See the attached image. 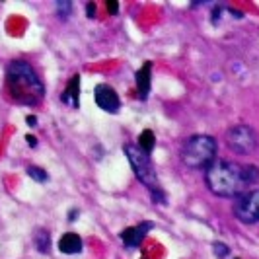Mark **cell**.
Returning <instances> with one entry per match:
<instances>
[{
    "instance_id": "cell-1",
    "label": "cell",
    "mask_w": 259,
    "mask_h": 259,
    "mask_svg": "<svg viewBox=\"0 0 259 259\" xmlns=\"http://www.w3.org/2000/svg\"><path fill=\"white\" fill-rule=\"evenodd\" d=\"M205 182L210 193L219 197H240L259 183V168L253 164H236L228 160H214L205 169Z\"/></svg>"
},
{
    "instance_id": "cell-2",
    "label": "cell",
    "mask_w": 259,
    "mask_h": 259,
    "mask_svg": "<svg viewBox=\"0 0 259 259\" xmlns=\"http://www.w3.org/2000/svg\"><path fill=\"white\" fill-rule=\"evenodd\" d=\"M6 88L16 104L37 105L45 96V86L26 61H12L6 68Z\"/></svg>"
},
{
    "instance_id": "cell-3",
    "label": "cell",
    "mask_w": 259,
    "mask_h": 259,
    "mask_svg": "<svg viewBox=\"0 0 259 259\" xmlns=\"http://www.w3.org/2000/svg\"><path fill=\"white\" fill-rule=\"evenodd\" d=\"M123 150H125V156H127V160H129L131 168L135 171L137 180L152 193V197H154V201L158 205H166V195L160 189L158 176H156V169H154L152 160H150V154H146L139 144H133V143L125 144Z\"/></svg>"
},
{
    "instance_id": "cell-4",
    "label": "cell",
    "mask_w": 259,
    "mask_h": 259,
    "mask_svg": "<svg viewBox=\"0 0 259 259\" xmlns=\"http://www.w3.org/2000/svg\"><path fill=\"white\" fill-rule=\"evenodd\" d=\"M217 141L208 135H193L182 146V162L189 169H207L217 160Z\"/></svg>"
},
{
    "instance_id": "cell-5",
    "label": "cell",
    "mask_w": 259,
    "mask_h": 259,
    "mask_svg": "<svg viewBox=\"0 0 259 259\" xmlns=\"http://www.w3.org/2000/svg\"><path fill=\"white\" fill-rule=\"evenodd\" d=\"M226 144L236 154H251L259 146V137L249 125H234L226 131Z\"/></svg>"
},
{
    "instance_id": "cell-6",
    "label": "cell",
    "mask_w": 259,
    "mask_h": 259,
    "mask_svg": "<svg viewBox=\"0 0 259 259\" xmlns=\"http://www.w3.org/2000/svg\"><path fill=\"white\" fill-rule=\"evenodd\" d=\"M232 210L236 219L244 224L259 222V189H251V191H246L240 197H236Z\"/></svg>"
},
{
    "instance_id": "cell-7",
    "label": "cell",
    "mask_w": 259,
    "mask_h": 259,
    "mask_svg": "<svg viewBox=\"0 0 259 259\" xmlns=\"http://www.w3.org/2000/svg\"><path fill=\"white\" fill-rule=\"evenodd\" d=\"M94 100H96L98 107L107 111V113H117L121 109V100L109 84H98L94 90Z\"/></svg>"
},
{
    "instance_id": "cell-8",
    "label": "cell",
    "mask_w": 259,
    "mask_h": 259,
    "mask_svg": "<svg viewBox=\"0 0 259 259\" xmlns=\"http://www.w3.org/2000/svg\"><path fill=\"white\" fill-rule=\"evenodd\" d=\"M152 228V222H141L137 226H131V228H125L121 232V240L127 247H137L143 244V240L146 238V234L150 232Z\"/></svg>"
},
{
    "instance_id": "cell-9",
    "label": "cell",
    "mask_w": 259,
    "mask_h": 259,
    "mask_svg": "<svg viewBox=\"0 0 259 259\" xmlns=\"http://www.w3.org/2000/svg\"><path fill=\"white\" fill-rule=\"evenodd\" d=\"M152 63H144L137 74H135V82H137V90H139V96L141 100H146L148 98V92H150V80H152Z\"/></svg>"
},
{
    "instance_id": "cell-10",
    "label": "cell",
    "mask_w": 259,
    "mask_h": 259,
    "mask_svg": "<svg viewBox=\"0 0 259 259\" xmlns=\"http://www.w3.org/2000/svg\"><path fill=\"white\" fill-rule=\"evenodd\" d=\"M82 247H84L82 238L74 232L63 234L61 240H59V249H61L63 253H66V255H76V253L82 251Z\"/></svg>"
},
{
    "instance_id": "cell-11",
    "label": "cell",
    "mask_w": 259,
    "mask_h": 259,
    "mask_svg": "<svg viewBox=\"0 0 259 259\" xmlns=\"http://www.w3.org/2000/svg\"><path fill=\"white\" fill-rule=\"evenodd\" d=\"M78 88H80V76L74 74L72 80L68 82L65 94H63V102H65L66 105H70V107H78V98H80Z\"/></svg>"
},
{
    "instance_id": "cell-12",
    "label": "cell",
    "mask_w": 259,
    "mask_h": 259,
    "mask_svg": "<svg viewBox=\"0 0 259 259\" xmlns=\"http://www.w3.org/2000/svg\"><path fill=\"white\" fill-rule=\"evenodd\" d=\"M33 244L37 247V251L41 253H49V249H51V236L47 230H37L35 236H33Z\"/></svg>"
},
{
    "instance_id": "cell-13",
    "label": "cell",
    "mask_w": 259,
    "mask_h": 259,
    "mask_svg": "<svg viewBox=\"0 0 259 259\" xmlns=\"http://www.w3.org/2000/svg\"><path fill=\"white\" fill-rule=\"evenodd\" d=\"M137 144L143 148L146 154H150V152L154 150V146H156V135L150 129H144L143 133H141L139 143H137Z\"/></svg>"
},
{
    "instance_id": "cell-14",
    "label": "cell",
    "mask_w": 259,
    "mask_h": 259,
    "mask_svg": "<svg viewBox=\"0 0 259 259\" xmlns=\"http://www.w3.org/2000/svg\"><path fill=\"white\" fill-rule=\"evenodd\" d=\"M27 176L31 178V180H35V182H47L49 180V176H47V171L41 168H35V166H29L27 168Z\"/></svg>"
},
{
    "instance_id": "cell-15",
    "label": "cell",
    "mask_w": 259,
    "mask_h": 259,
    "mask_svg": "<svg viewBox=\"0 0 259 259\" xmlns=\"http://www.w3.org/2000/svg\"><path fill=\"white\" fill-rule=\"evenodd\" d=\"M57 12L63 20H66L72 12V2H57Z\"/></svg>"
},
{
    "instance_id": "cell-16",
    "label": "cell",
    "mask_w": 259,
    "mask_h": 259,
    "mask_svg": "<svg viewBox=\"0 0 259 259\" xmlns=\"http://www.w3.org/2000/svg\"><path fill=\"white\" fill-rule=\"evenodd\" d=\"M212 251L217 253V257L219 259H224L228 253H230V247L226 246V244H222V242H214V244H212Z\"/></svg>"
},
{
    "instance_id": "cell-17",
    "label": "cell",
    "mask_w": 259,
    "mask_h": 259,
    "mask_svg": "<svg viewBox=\"0 0 259 259\" xmlns=\"http://www.w3.org/2000/svg\"><path fill=\"white\" fill-rule=\"evenodd\" d=\"M107 10H109L111 16H115L117 10H119V4H117V2H107Z\"/></svg>"
},
{
    "instance_id": "cell-18",
    "label": "cell",
    "mask_w": 259,
    "mask_h": 259,
    "mask_svg": "<svg viewBox=\"0 0 259 259\" xmlns=\"http://www.w3.org/2000/svg\"><path fill=\"white\" fill-rule=\"evenodd\" d=\"M86 14H88L90 18H94V14H96V4H94V2H90V4L86 6Z\"/></svg>"
},
{
    "instance_id": "cell-19",
    "label": "cell",
    "mask_w": 259,
    "mask_h": 259,
    "mask_svg": "<svg viewBox=\"0 0 259 259\" xmlns=\"http://www.w3.org/2000/svg\"><path fill=\"white\" fill-rule=\"evenodd\" d=\"M27 123H29V127H35V123H37V119L33 115H29L27 117Z\"/></svg>"
},
{
    "instance_id": "cell-20",
    "label": "cell",
    "mask_w": 259,
    "mask_h": 259,
    "mask_svg": "<svg viewBox=\"0 0 259 259\" xmlns=\"http://www.w3.org/2000/svg\"><path fill=\"white\" fill-rule=\"evenodd\" d=\"M27 143H29V146H35V139H33V137H27Z\"/></svg>"
},
{
    "instance_id": "cell-21",
    "label": "cell",
    "mask_w": 259,
    "mask_h": 259,
    "mask_svg": "<svg viewBox=\"0 0 259 259\" xmlns=\"http://www.w3.org/2000/svg\"><path fill=\"white\" fill-rule=\"evenodd\" d=\"M234 259H240V257H234Z\"/></svg>"
}]
</instances>
